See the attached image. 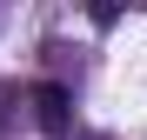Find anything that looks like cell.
<instances>
[{
  "label": "cell",
  "mask_w": 147,
  "mask_h": 140,
  "mask_svg": "<svg viewBox=\"0 0 147 140\" xmlns=\"http://www.w3.org/2000/svg\"><path fill=\"white\" fill-rule=\"evenodd\" d=\"M27 107H34V120H40L47 133H67V127H74V87H60V80H40V87L27 93Z\"/></svg>",
  "instance_id": "6da1fadb"
}]
</instances>
